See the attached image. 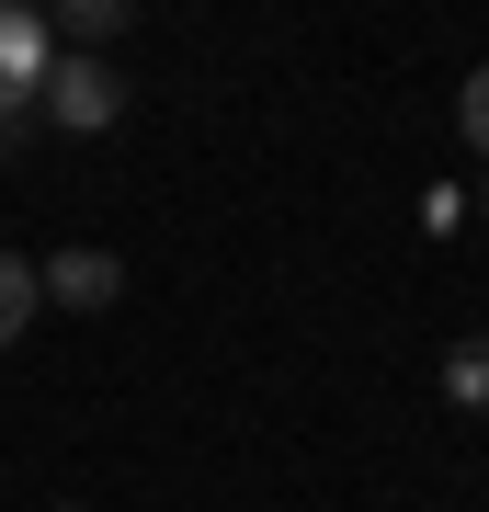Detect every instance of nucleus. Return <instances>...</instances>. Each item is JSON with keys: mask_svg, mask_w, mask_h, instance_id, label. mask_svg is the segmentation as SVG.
Segmentation results:
<instances>
[{"mask_svg": "<svg viewBox=\"0 0 489 512\" xmlns=\"http://www.w3.org/2000/svg\"><path fill=\"white\" fill-rule=\"evenodd\" d=\"M35 103H46V126H69V137H103L114 114H126V80H114L103 57H57Z\"/></svg>", "mask_w": 489, "mask_h": 512, "instance_id": "1", "label": "nucleus"}, {"mask_svg": "<svg viewBox=\"0 0 489 512\" xmlns=\"http://www.w3.org/2000/svg\"><path fill=\"white\" fill-rule=\"evenodd\" d=\"M46 69H57V35H46V12L0 0V114H12V103H35V92H46Z\"/></svg>", "mask_w": 489, "mask_h": 512, "instance_id": "2", "label": "nucleus"}, {"mask_svg": "<svg viewBox=\"0 0 489 512\" xmlns=\"http://www.w3.org/2000/svg\"><path fill=\"white\" fill-rule=\"evenodd\" d=\"M35 285L57 296V308H114V296H126V262L80 239V251H46V262H35Z\"/></svg>", "mask_w": 489, "mask_h": 512, "instance_id": "3", "label": "nucleus"}, {"mask_svg": "<svg viewBox=\"0 0 489 512\" xmlns=\"http://www.w3.org/2000/svg\"><path fill=\"white\" fill-rule=\"evenodd\" d=\"M35 296H46V285H35V262H23V251H0V353L23 342V319H35Z\"/></svg>", "mask_w": 489, "mask_h": 512, "instance_id": "4", "label": "nucleus"}, {"mask_svg": "<svg viewBox=\"0 0 489 512\" xmlns=\"http://www.w3.org/2000/svg\"><path fill=\"white\" fill-rule=\"evenodd\" d=\"M444 399L455 410H489V342H455L444 353Z\"/></svg>", "mask_w": 489, "mask_h": 512, "instance_id": "5", "label": "nucleus"}, {"mask_svg": "<svg viewBox=\"0 0 489 512\" xmlns=\"http://www.w3.org/2000/svg\"><path fill=\"white\" fill-rule=\"evenodd\" d=\"M114 23H126V0H69V12L46 23V35H80V57H91V46L114 35Z\"/></svg>", "mask_w": 489, "mask_h": 512, "instance_id": "6", "label": "nucleus"}, {"mask_svg": "<svg viewBox=\"0 0 489 512\" xmlns=\"http://www.w3.org/2000/svg\"><path fill=\"white\" fill-rule=\"evenodd\" d=\"M455 126H467V148H478V160H489V69L467 80V103H455Z\"/></svg>", "mask_w": 489, "mask_h": 512, "instance_id": "7", "label": "nucleus"}, {"mask_svg": "<svg viewBox=\"0 0 489 512\" xmlns=\"http://www.w3.org/2000/svg\"><path fill=\"white\" fill-rule=\"evenodd\" d=\"M69 512H80V501H69Z\"/></svg>", "mask_w": 489, "mask_h": 512, "instance_id": "8", "label": "nucleus"}]
</instances>
